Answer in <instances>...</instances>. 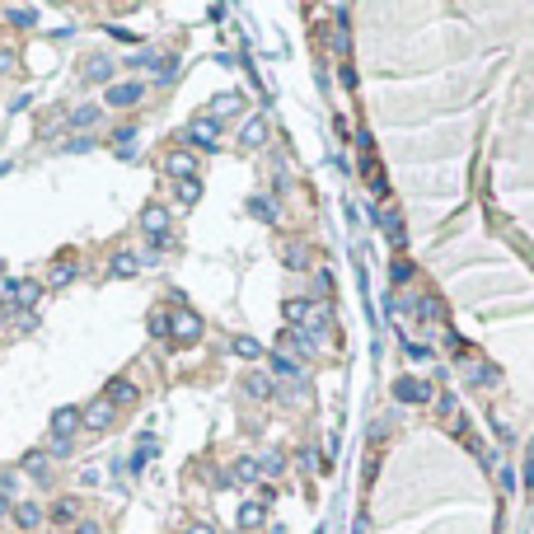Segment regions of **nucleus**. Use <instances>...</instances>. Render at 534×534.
I'll list each match as a JSON object with an SVG mask.
<instances>
[{"mask_svg":"<svg viewBox=\"0 0 534 534\" xmlns=\"http://www.w3.org/2000/svg\"><path fill=\"white\" fill-rule=\"evenodd\" d=\"M305 314H314L305 300H286V319H305Z\"/></svg>","mask_w":534,"mask_h":534,"instance_id":"obj_21","label":"nucleus"},{"mask_svg":"<svg viewBox=\"0 0 534 534\" xmlns=\"http://www.w3.org/2000/svg\"><path fill=\"white\" fill-rule=\"evenodd\" d=\"M169 323H174V343H178V347H183V343H197V333H202L197 314H187V310H178Z\"/></svg>","mask_w":534,"mask_h":534,"instance_id":"obj_2","label":"nucleus"},{"mask_svg":"<svg viewBox=\"0 0 534 534\" xmlns=\"http://www.w3.org/2000/svg\"><path fill=\"white\" fill-rule=\"evenodd\" d=\"M394 394H399L403 403H427L431 399V384H427V380H399V384H394Z\"/></svg>","mask_w":534,"mask_h":534,"instance_id":"obj_5","label":"nucleus"},{"mask_svg":"<svg viewBox=\"0 0 534 534\" xmlns=\"http://www.w3.org/2000/svg\"><path fill=\"white\" fill-rule=\"evenodd\" d=\"M132 399H136V389L127 380H113V384H108V403H113V408H117V403H132Z\"/></svg>","mask_w":534,"mask_h":534,"instance_id":"obj_9","label":"nucleus"},{"mask_svg":"<svg viewBox=\"0 0 534 534\" xmlns=\"http://www.w3.org/2000/svg\"><path fill=\"white\" fill-rule=\"evenodd\" d=\"M33 295H38V286H33V281H14V300H19V305H28Z\"/></svg>","mask_w":534,"mask_h":534,"instance_id":"obj_19","label":"nucleus"},{"mask_svg":"<svg viewBox=\"0 0 534 534\" xmlns=\"http://www.w3.org/2000/svg\"><path fill=\"white\" fill-rule=\"evenodd\" d=\"M136 99H141V84H136V80L113 84V89H108V108H132Z\"/></svg>","mask_w":534,"mask_h":534,"instance_id":"obj_7","label":"nucleus"},{"mask_svg":"<svg viewBox=\"0 0 534 534\" xmlns=\"http://www.w3.org/2000/svg\"><path fill=\"white\" fill-rule=\"evenodd\" d=\"M244 389H248L253 399H272V380H267V375H248V384H244Z\"/></svg>","mask_w":534,"mask_h":534,"instance_id":"obj_10","label":"nucleus"},{"mask_svg":"<svg viewBox=\"0 0 534 534\" xmlns=\"http://www.w3.org/2000/svg\"><path fill=\"white\" fill-rule=\"evenodd\" d=\"M235 351H240V356H263V347H258L253 338H235Z\"/></svg>","mask_w":534,"mask_h":534,"instance_id":"obj_20","label":"nucleus"},{"mask_svg":"<svg viewBox=\"0 0 534 534\" xmlns=\"http://www.w3.org/2000/svg\"><path fill=\"white\" fill-rule=\"evenodd\" d=\"M235 108H240V94H225V99H216V104H211V113H207V117L216 122L220 113H235Z\"/></svg>","mask_w":534,"mask_h":534,"instance_id":"obj_15","label":"nucleus"},{"mask_svg":"<svg viewBox=\"0 0 534 534\" xmlns=\"http://www.w3.org/2000/svg\"><path fill=\"white\" fill-rule=\"evenodd\" d=\"M263 132H267V127H263V117H253V122L244 127L240 141H244V146H263Z\"/></svg>","mask_w":534,"mask_h":534,"instance_id":"obj_12","label":"nucleus"},{"mask_svg":"<svg viewBox=\"0 0 534 534\" xmlns=\"http://www.w3.org/2000/svg\"><path fill=\"white\" fill-rule=\"evenodd\" d=\"M71 277H76V267H71V263H56L52 272H47V286H66Z\"/></svg>","mask_w":534,"mask_h":534,"instance_id":"obj_14","label":"nucleus"},{"mask_svg":"<svg viewBox=\"0 0 534 534\" xmlns=\"http://www.w3.org/2000/svg\"><path fill=\"white\" fill-rule=\"evenodd\" d=\"M141 225H146V235H155L160 244H169V211H164V207H150V211L141 216Z\"/></svg>","mask_w":534,"mask_h":534,"instance_id":"obj_4","label":"nucleus"},{"mask_svg":"<svg viewBox=\"0 0 534 534\" xmlns=\"http://www.w3.org/2000/svg\"><path fill=\"white\" fill-rule=\"evenodd\" d=\"M258 520H263V507H244L240 525H248V530H253V525H258Z\"/></svg>","mask_w":534,"mask_h":534,"instance_id":"obj_22","label":"nucleus"},{"mask_svg":"<svg viewBox=\"0 0 534 534\" xmlns=\"http://www.w3.org/2000/svg\"><path fill=\"white\" fill-rule=\"evenodd\" d=\"M305 263V253H300V244H286V267H300Z\"/></svg>","mask_w":534,"mask_h":534,"instance_id":"obj_24","label":"nucleus"},{"mask_svg":"<svg viewBox=\"0 0 534 534\" xmlns=\"http://www.w3.org/2000/svg\"><path fill=\"white\" fill-rule=\"evenodd\" d=\"M187 141H197V146H207V150H211L216 141H220V136H216V122H211V117H197V122L187 127Z\"/></svg>","mask_w":534,"mask_h":534,"instance_id":"obj_8","label":"nucleus"},{"mask_svg":"<svg viewBox=\"0 0 534 534\" xmlns=\"http://www.w3.org/2000/svg\"><path fill=\"white\" fill-rule=\"evenodd\" d=\"M0 515H5V502H0Z\"/></svg>","mask_w":534,"mask_h":534,"instance_id":"obj_28","label":"nucleus"},{"mask_svg":"<svg viewBox=\"0 0 534 534\" xmlns=\"http://www.w3.org/2000/svg\"><path fill=\"white\" fill-rule=\"evenodd\" d=\"M76 422H80V408H61V413L52 417V431H56L52 454H66V450H71V431H76Z\"/></svg>","mask_w":534,"mask_h":534,"instance_id":"obj_1","label":"nucleus"},{"mask_svg":"<svg viewBox=\"0 0 534 534\" xmlns=\"http://www.w3.org/2000/svg\"><path fill=\"white\" fill-rule=\"evenodd\" d=\"M197 197H202V183H197V178H187V183H178V202H187V207H192Z\"/></svg>","mask_w":534,"mask_h":534,"instance_id":"obj_16","label":"nucleus"},{"mask_svg":"<svg viewBox=\"0 0 534 534\" xmlns=\"http://www.w3.org/2000/svg\"><path fill=\"white\" fill-rule=\"evenodd\" d=\"M113 413H117V408H113L108 399H99V403H89V408H84V417H80V422H84L89 431H104L108 422H113Z\"/></svg>","mask_w":534,"mask_h":534,"instance_id":"obj_3","label":"nucleus"},{"mask_svg":"<svg viewBox=\"0 0 534 534\" xmlns=\"http://www.w3.org/2000/svg\"><path fill=\"white\" fill-rule=\"evenodd\" d=\"M80 534H99V525H94V520H84V525H80Z\"/></svg>","mask_w":534,"mask_h":534,"instance_id":"obj_26","label":"nucleus"},{"mask_svg":"<svg viewBox=\"0 0 534 534\" xmlns=\"http://www.w3.org/2000/svg\"><path fill=\"white\" fill-rule=\"evenodd\" d=\"M113 272H122V277H132V272H136V258H132V253H122V258L113 263Z\"/></svg>","mask_w":534,"mask_h":534,"instance_id":"obj_23","label":"nucleus"},{"mask_svg":"<svg viewBox=\"0 0 534 534\" xmlns=\"http://www.w3.org/2000/svg\"><path fill=\"white\" fill-rule=\"evenodd\" d=\"M24 469H28V474H33V478H47V454L28 450V454H24Z\"/></svg>","mask_w":534,"mask_h":534,"instance_id":"obj_11","label":"nucleus"},{"mask_svg":"<svg viewBox=\"0 0 534 534\" xmlns=\"http://www.w3.org/2000/svg\"><path fill=\"white\" fill-rule=\"evenodd\" d=\"M38 520H43V511L33 507V502H24V507H19V525H24V530H33Z\"/></svg>","mask_w":534,"mask_h":534,"instance_id":"obj_17","label":"nucleus"},{"mask_svg":"<svg viewBox=\"0 0 534 534\" xmlns=\"http://www.w3.org/2000/svg\"><path fill=\"white\" fill-rule=\"evenodd\" d=\"M52 515H56V520H61V525H71V520L80 515V507H76L71 497H61V502H56V511H52Z\"/></svg>","mask_w":534,"mask_h":534,"instance_id":"obj_13","label":"nucleus"},{"mask_svg":"<svg viewBox=\"0 0 534 534\" xmlns=\"http://www.w3.org/2000/svg\"><path fill=\"white\" fill-rule=\"evenodd\" d=\"M164 169H169V174H174V178H192V174H197V155H187V150H174V155H169V160H164Z\"/></svg>","mask_w":534,"mask_h":534,"instance_id":"obj_6","label":"nucleus"},{"mask_svg":"<svg viewBox=\"0 0 534 534\" xmlns=\"http://www.w3.org/2000/svg\"><path fill=\"white\" fill-rule=\"evenodd\" d=\"M10 61H14V56H10V52H0V71H10Z\"/></svg>","mask_w":534,"mask_h":534,"instance_id":"obj_27","label":"nucleus"},{"mask_svg":"<svg viewBox=\"0 0 534 534\" xmlns=\"http://www.w3.org/2000/svg\"><path fill=\"white\" fill-rule=\"evenodd\" d=\"M187 534H216V530L207 525V520H197V525H187Z\"/></svg>","mask_w":534,"mask_h":534,"instance_id":"obj_25","label":"nucleus"},{"mask_svg":"<svg viewBox=\"0 0 534 534\" xmlns=\"http://www.w3.org/2000/svg\"><path fill=\"white\" fill-rule=\"evenodd\" d=\"M235 478H240V483H253V478H258V464H253V459H240V464H235Z\"/></svg>","mask_w":534,"mask_h":534,"instance_id":"obj_18","label":"nucleus"}]
</instances>
